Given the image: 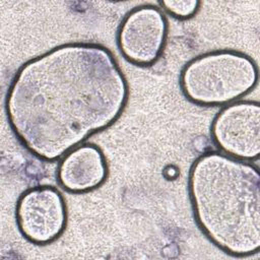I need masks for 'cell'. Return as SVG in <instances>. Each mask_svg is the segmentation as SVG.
I'll list each match as a JSON object with an SVG mask.
<instances>
[{
    "mask_svg": "<svg viewBox=\"0 0 260 260\" xmlns=\"http://www.w3.org/2000/svg\"><path fill=\"white\" fill-rule=\"evenodd\" d=\"M128 99L127 79L108 48L69 43L21 65L8 87L5 111L25 149L54 161L113 125Z\"/></svg>",
    "mask_w": 260,
    "mask_h": 260,
    "instance_id": "cell-1",
    "label": "cell"
},
{
    "mask_svg": "<svg viewBox=\"0 0 260 260\" xmlns=\"http://www.w3.org/2000/svg\"><path fill=\"white\" fill-rule=\"evenodd\" d=\"M258 167L208 151L190 168L188 190L196 222L216 247L233 256L260 248Z\"/></svg>",
    "mask_w": 260,
    "mask_h": 260,
    "instance_id": "cell-2",
    "label": "cell"
},
{
    "mask_svg": "<svg viewBox=\"0 0 260 260\" xmlns=\"http://www.w3.org/2000/svg\"><path fill=\"white\" fill-rule=\"evenodd\" d=\"M258 82L257 64L246 54L218 50L190 60L180 74L184 95L200 106L230 104L250 92Z\"/></svg>",
    "mask_w": 260,
    "mask_h": 260,
    "instance_id": "cell-3",
    "label": "cell"
},
{
    "mask_svg": "<svg viewBox=\"0 0 260 260\" xmlns=\"http://www.w3.org/2000/svg\"><path fill=\"white\" fill-rule=\"evenodd\" d=\"M169 31L165 13L151 4L140 5L130 10L122 19L117 45L130 63L150 66L161 56Z\"/></svg>",
    "mask_w": 260,
    "mask_h": 260,
    "instance_id": "cell-4",
    "label": "cell"
},
{
    "mask_svg": "<svg viewBox=\"0 0 260 260\" xmlns=\"http://www.w3.org/2000/svg\"><path fill=\"white\" fill-rule=\"evenodd\" d=\"M15 217L19 232L30 243L47 245L65 231L67 207L59 190L52 186H37L18 198Z\"/></svg>",
    "mask_w": 260,
    "mask_h": 260,
    "instance_id": "cell-5",
    "label": "cell"
},
{
    "mask_svg": "<svg viewBox=\"0 0 260 260\" xmlns=\"http://www.w3.org/2000/svg\"><path fill=\"white\" fill-rule=\"evenodd\" d=\"M215 145L237 159L252 161L260 153V105L256 101H238L222 108L211 124Z\"/></svg>",
    "mask_w": 260,
    "mask_h": 260,
    "instance_id": "cell-6",
    "label": "cell"
},
{
    "mask_svg": "<svg viewBox=\"0 0 260 260\" xmlns=\"http://www.w3.org/2000/svg\"><path fill=\"white\" fill-rule=\"evenodd\" d=\"M108 172L103 150L93 143H83L60 158L57 179L68 192L85 193L103 185Z\"/></svg>",
    "mask_w": 260,
    "mask_h": 260,
    "instance_id": "cell-7",
    "label": "cell"
},
{
    "mask_svg": "<svg viewBox=\"0 0 260 260\" xmlns=\"http://www.w3.org/2000/svg\"><path fill=\"white\" fill-rule=\"evenodd\" d=\"M201 2L198 0H164L159 5L172 16L178 19L193 17L199 10Z\"/></svg>",
    "mask_w": 260,
    "mask_h": 260,
    "instance_id": "cell-8",
    "label": "cell"
}]
</instances>
